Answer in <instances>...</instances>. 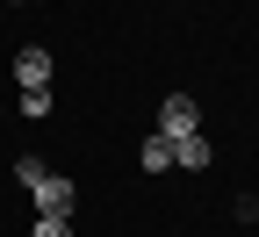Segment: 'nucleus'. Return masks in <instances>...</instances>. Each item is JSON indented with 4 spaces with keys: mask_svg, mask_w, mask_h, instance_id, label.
Returning a JSON list of instances; mask_svg holds the SVG:
<instances>
[{
    "mask_svg": "<svg viewBox=\"0 0 259 237\" xmlns=\"http://www.w3.org/2000/svg\"><path fill=\"white\" fill-rule=\"evenodd\" d=\"M15 180H22L29 201H36V216H72V180L51 173L44 158H15Z\"/></svg>",
    "mask_w": 259,
    "mask_h": 237,
    "instance_id": "f257e3e1",
    "label": "nucleus"
},
{
    "mask_svg": "<svg viewBox=\"0 0 259 237\" xmlns=\"http://www.w3.org/2000/svg\"><path fill=\"white\" fill-rule=\"evenodd\" d=\"M194 129H202V108H194V93H166V101H158V137H166V144L194 137Z\"/></svg>",
    "mask_w": 259,
    "mask_h": 237,
    "instance_id": "f03ea898",
    "label": "nucleus"
},
{
    "mask_svg": "<svg viewBox=\"0 0 259 237\" xmlns=\"http://www.w3.org/2000/svg\"><path fill=\"white\" fill-rule=\"evenodd\" d=\"M15 86H22V93L51 86V51H44V43H22V51H15Z\"/></svg>",
    "mask_w": 259,
    "mask_h": 237,
    "instance_id": "7ed1b4c3",
    "label": "nucleus"
},
{
    "mask_svg": "<svg viewBox=\"0 0 259 237\" xmlns=\"http://www.w3.org/2000/svg\"><path fill=\"white\" fill-rule=\"evenodd\" d=\"M209 158H216V151H209V137H202V129L173 144V165H180V173H209Z\"/></svg>",
    "mask_w": 259,
    "mask_h": 237,
    "instance_id": "20e7f679",
    "label": "nucleus"
},
{
    "mask_svg": "<svg viewBox=\"0 0 259 237\" xmlns=\"http://www.w3.org/2000/svg\"><path fill=\"white\" fill-rule=\"evenodd\" d=\"M137 158H144V173H151V180H158V173H173V144L158 137V129L144 137V151H137Z\"/></svg>",
    "mask_w": 259,
    "mask_h": 237,
    "instance_id": "39448f33",
    "label": "nucleus"
},
{
    "mask_svg": "<svg viewBox=\"0 0 259 237\" xmlns=\"http://www.w3.org/2000/svg\"><path fill=\"white\" fill-rule=\"evenodd\" d=\"M22 122H51V86H36V93H22Z\"/></svg>",
    "mask_w": 259,
    "mask_h": 237,
    "instance_id": "423d86ee",
    "label": "nucleus"
},
{
    "mask_svg": "<svg viewBox=\"0 0 259 237\" xmlns=\"http://www.w3.org/2000/svg\"><path fill=\"white\" fill-rule=\"evenodd\" d=\"M29 237H72V216H36V230Z\"/></svg>",
    "mask_w": 259,
    "mask_h": 237,
    "instance_id": "0eeeda50",
    "label": "nucleus"
},
{
    "mask_svg": "<svg viewBox=\"0 0 259 237\" xmlns=\"http://www.w3.org/2000/svg\"><path fill=\"white\" fill-rule=\"evenodd\" d=\"M8 8H22V0H8Z\"/></svg>",
    "mask_w": 259,
    "mask_h": 237,
    "instance_id": "6e6552de",
    "label": "nucleus"
}]
</instances>
